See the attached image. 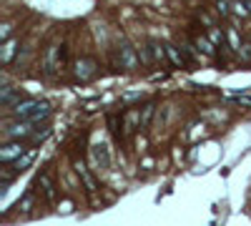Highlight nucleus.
Masks as SVG:
<instances>
[{
  "label": "nucleus",
  "mask_w": 251,
  "mask_h": 226,
  "mask_svg": "<svg viewBox=\"0 0 251 226\" xmlns=\"http://www.w3.org/2000/svg\"><path fill=\"white\" fill-rule=\"evenodd\" d=\"M194 46H196L199 53H203L206 58H216V46L211 43V38H208V35H199V38L194 40Z\"/></svg>",
  "instance_id": "nucleus-12"
},
{
  "label": "nucleus",
  "mask_w": 251,
  "mask_h": 226,
  "mask_svg": "<svg viewBox=\"0 0 251 226\" xmlns=\"http://www.w3.org/2000/svg\"><path fill=\"white\" fill-rule=\"evenodd\" d=\"M236 55L244 60V63H251V43H244V46H241V50H239Z\"/></svg>",
  "instance_id": "nucleus-20"
},
{
  "label": "nucleus",
  "mask_w": 251,
  "mask_h": 226,
  "mask_svg": "<svg viewBox=\"0 0 251 226\" xmlns=\"http://www.w3.org/2000/svg\"><path fill=\"white\" fill-rule=\"evenodd\" d=\"M153 113H156V103H146V106L141 108V128L149 126L151 118H153Z\"/></svg>",
  "instance_id": "nucleus-17"
},
{
  "label": "nucleus",
  "mask_w": 251,
  "mask_h": 226,
  "mask_svg": "<svg viewBox=\"0 0 251 226\" xmlns=\"http://www.w3.org/2000/svg\"><path fill=\"white\" fill-rule=\"evenodd\" d=\"M58 53H60V46L53 43V46H48V50H46V55H43V71H46L48 75H53L55 68H58Z\"/></svg>",
  "instance_id": "nucleus-8"
},
{
  "label": "nucleus",
  "mask_w": 251,
  "mask_h": 226,
  "mask_svg": "<svg viewBox=\"0 0 251 226\" xmlns=\"http://www.w3.org/2000/svg\"><path fill=\"white\" fill-rule=\"evenodd\" d=\"M35 156H38V151H35V149H28L23 156H20V158H15V161L10 163V166H13V171H15V174H20V171L30 169V166H33V161H35Z\"/></svg>",
  "instance_id": "nucleus-10"
},
{
  "label": "nucleus",
  "mask_w": 251,
  "mask_h": 226,
  "mask_svg": "<svg viewBox=\"0 0 251 226\" xmlns=\"http://www.w3.org/2000/svg\"><path fill=\"white\" fill-rule=\"evenodd\" d=\"M10 33H13V23H3V25H0V40H8V38H13Z\"/></svg>",
  "instance_id": "nucleus-21"
},
{
  "label": "nucleus",
  "mask_w": 251,
  "mask_h": 226,
  "mask_svg": "<svg viewBox=\"0 0 251 226\" xmlns=\"http://www.w3.org/2000/svg\"><path fill=\"white\" fill-rule=\"evenodd\" d=\"M249 5H251V0H249Z\"/></svg>",
  "instance_id": "nucleus-25"
},
{
  "label": "nucleus",
  "mask_w": 251,
  "mask_h": 226,
  "mask_svg": "<svg viewBox=\"0 0 251 226\" xmlns=\"http://www.w3.org/2000/svg\"><path fill=\"white\" fill-rule=\"evenodd\" d=\"M149 48H151V55H153V66L163 63V60H169V58H166V46H161L158 40H151Z\"/></svg>",
  "instance_id": "nucleus-15"
},
{
  "label": "nucleus",
  "mask_w": 251,
  "mask_h": 226,
  "mask_svg": "<svg viewBox=\"0 0 251 226\" xmlns=\"http://www.w3.org/2000/svg\"><path fill=\"white\" fill-rule=\"evenodd\" d=\"M236 100H239V103H244V106H251V98L249 96H236Z\"/></svg>",
  "instance_id": "nucleus-23"
},
{
  "label": "nucleus",
  "mask_w": 251,
  "mask_h": 226,
  "mask_svg": "<svg viewBox=\"0 0 251 226\" xmlns=\"http://www.w3.org/2000/svg\"><path fill=\"white\" fill-rule=\"evenodd\" d=\"M73 73H75L78 80H91V78H96V73H98L96 60H91V58H80L78 63H75V68H73Z\"/></svg>",
  "instance_id": "nucleus-5"
},
{
  "label": "nucleus",
  "mask_w": 251,
  "mask_h": 226,
  "mask_svg": "<svg viewBox=\"0 0 251 226\" xmlns=\"http://www.w3.org/2000/svg\"><path fill=\"white\" fill-rule=\"evenodd\" d=\"M231 13L239 15V18H249L251 15V5H249V0H234L231 3Z\"/></svg>",
  "instance_id": "nucleus-16"
},
{
  "label": "nucleus",
  "mask_w": 251,
  "mask_h": 226,
  "mask_svg": "<svg viewBox=\"0 0 251 226\" xmlns=\"http://www.w3.org/2000/svg\"><path fill=\"white\" fill-rule=\"evenodd\" d=\"M116 66L123 68V71H136L141 66V55H138V48L133 46H121L118 48V58H116Z\"/></svg>",
  "instance_id": "nucleus-3"
},
{
  "label": "nucleus",
  "mask_w": 251,
  "mask_h": 226,
  "mask_svg": "<svg viewBox=\"0 0 251 226\" xmlns=\"http://www.w3.org/2000/svg\"><path fill=\"white\" fill-rule=\"evenodd\" d=\"M38 186H40V191H43V196H46L48 201H55L58 191H55V181H53L50 174H40V176H38Z\"/></svg>",
  "instance_id": "nucleus-9"
},
{
  "label": "nucleus",
  "mask_w": 251,
  "mask_h": 226,
  "mask_svg": "<svg viewBox=\"0 0 251 226\" xmlns=\"http://www.w3.org/2000/svg\"><path fill=\"white\" fill-rule=\"evenodd\" d=\"M136 146H138V151H143V149H146V141H143V138H138V141H136Z\"/></svg>",
  "instance_id": "nucleus-24"
},
{
  "label": "nucleus",
  "mask_w": 251,
  "mask_h": 226,
  "mask_svg": "<svg viewBox=\"0 0 251 226\" xmlns=\"http://www.w3.org/2000/svg\"><path fill=\"white\" fill-rule=\"evenodd\" d=\"M15 118H28V121H46L50 116V106L46 103V100H38V98H20L15 106L8 108Z\"/></svg>",
  "instance_id": "nucleus-1"
},
{
  "label": "nucleus",
  "mask_w": 251,
  "mask_h": 226,
  "mask_svg": "<svg viewBox=\"0 0 251 226\" xmlns=\"http://www.w3.org/2000/svg\"><path fill=\"white\" fill-rule=\"evenodd\" d=\"M216 13H219V15H228V13H231V5H228V3H224V0H221V3L216 5Z\"/></svg>",
  "instance_id": "nucleus-22"
},
{
  "label": "nucleus",
  "mask_w": 251,
  "mask_h": 226,
  "mask_svg": "<svg viewBox=\"0 0 251 226\" xmlns=\"http://www.w3.org/2000/svg\"><path fill=\"white\" fill-rule=\"evenodd\" d=\"M166 58H169V63H171L174 68H183V66H186V58H183V53H181L178 46L166 43Z\"/></svg>",
  "instance_id": "nucleus-11"
},
{
  "label": "nucleus",
  "mask_w": 251,
  "mask_h": 226,
  "mask_svg": "<svg viewBox=\"0 0 251 226\" xmlns=\"http://www.w3.org/2000/svg\"><path fill=\"white\" fill-rule=\"evenodd\" d=\"M18 50H20V40H18V38L3 40V48H0V60H3V66H10V63H13L15 55H18Z\"/></svg>",
  "instance_id": "nucleus-6"
},
{
  "label": "nucleus",
  "mask_w": 251,
  "mask_h": 226,
  "mask_svg": "<svg viewBox=\"0 0 251 226\" xmlns=\"http://www.w3.org/2000/svg\"><path fill=\"white\" fill-rule=\"evenodd\" d=\"M208 38H211V43H214V46H224L226 33H221L219 28H208Z\"/></svg>",
  "instance_id": "nucleus-18"
},
{
  "label": "nucleus",
  "mask_w": 251,
  "mask_h": 226,
  "mask_svg": "<svg viewBox=\"0 0 251 226\" xmlns=\"http://www.w3.org/2000/svg\"><path fill=\"white\" fill-rule=\"evenodd\" d=\"M35 121L28 118H15L13 123L3 126V141H25V138H35Z\"/></svg>",
  "instance_id": "nucleus-2"
},
{
  "label": "nucleus",
  "mask_w": 251,
  "mask_h": 226,
  "mask_svg": "<svg viewBox=\"0 0 251 226\" xmlns=\"http://www.w3.org/2000/svg\"><path fill=\"white\" fill-rule=\"evenodd\" d=\"M73 169H75V174H78V178L83 181V186H86V189H88V191L93 194V191H96L98 186H96V178L91 176V171H88V166H86V163H83L80 158H75V161H73Z\"/></svg>",
  "instance_id": "nucleus-7"
},
{
  "label": "nucleus",
  "mask_w": 251,
  "mask_h": 226,
  "mask_svg": "<svg viewBox=\"0 0 251 226\" xmlns=\"http://www.w3.org/2000/svg\"><path fill=\"white\" fill-rule=\"evenodd\" d=\"M25 151H28V146L23 141H3V146H0V161H3V163H13Z\"/></svg>",
  "instance_id": "nucleus-4"
},
{
  "label": "nucleus",
  "mask_w": 251,
  "mask_h": 226,
  "mask_svg": "<svg viewBox=\"0 0 251 226\" xmlns=\"http://www.w3.org/2000/svg\"><path fill=\"white\" fill-rule=\"evenodd\" d=\"M33 206H35V196H33V194H28V196H25L23 201H20V203H18V209H20V211H23V214H28V211H33Z\"/></svg>",
  "instance_id": "nucleus-19"
},
{
  "label": "nucleus",
  "mask_w": 251,
  "mask_h": 226,
  "mask_svg": "<svg viewBox=\"0 0 251 226\" xmlns=\"http://www.w3.org/2000/svg\"><path fill=\"white\" fill-rule=\"evenodd\" d=\"M226 40H228V46H231L234 53H239L241 46H244V40H241V35H239V28H226Z\"/></svg>",
  "instance_id": "nucleus-14"
},
{
  "label": "nucleus",
  "mask_w": 251,
  "mask_h": 226,
  "mask_svg": "<svg viewBox=\"0 0 251 226\" xmlns=\"http://www.w3.org/2000/svg\"><path fill=\"white\" fill-rule=\"evenodd\" d=\"M123 131L126 133H133L136 128H141V108H133V111H128L123 116Z\"/></svg>",
  "instance_id": "nucleus-13"
}]
</instances>
